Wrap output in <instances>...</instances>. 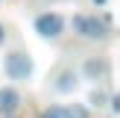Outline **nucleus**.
I'll list each match as a JSON object with an SVG mask.
<instances>
[{
  "label": "nucleus",
  "instance_id": "obj_6",
  "mask_svg": "<svg viewBox=\"0 0 120 118\" xmlns=\"http://www.w3.org/2000/svg\"><path fill=\"white\" fill-rule=\"evenodd\" d=\"M82 74H85L88 80H94V83H103L105 77H109V62H105V59H88L85 68H82Z\"/></svg>",
  "mask_w": 120,
  "mask_h": 118
},
{
  "label": "nucleus",
  "instance_id": "obj_8",
  "mask_svg": "<svg viewBox=\"0 0 120 118\" xmlns=\"http://www.w3.org/2000/svg\"><path fill=\"white\" fill-rule=\"evenodd\" d=\"M105 100H109V94L103 88H94L91 92V106H105Z\"/></svg>",
  "mask_w": 120,
  "mask_h": 118
},
{
  "label": "nucleus",
  "instance_id": "obj_3",
  "mask_svg": "<svg viewBox=\"0 0 120 118\" xmlns=\"http://www.w3.org/2000/svg\"><path fill=\"white\" fill-rule=\"evenodd\" d=\"M35 30H38L41 38H59L64 30V18L59 12H44V15L35 18Z\"/></svg>",
  "mask_w": 120,
  "mask_h": 118
},
{
  "label": "nucleus",
  "instance_id": "obj_1",
  "mask_svg": "<svg viewBox=\"0 0 120 118\" xmlns=\"http://www.w3.org/2000/svg\"><path fill=\"white\" fill-rule=\"evenodd\" d=\"M70 24H73V33H76V35L91 38V41H100V38L109 35V24L100 21L97 15H76Z\"/></svg>",
  "mask_w": 120,
  "mask_h": 118
},
{
  "label": "nucleus",
  "instance_id": "obj_4",
  "mask_svg": "<svg viewBox=\"0 0 120 118\" xmlns=\"http://www.w3.org/2000/svg\"><path fill=\"white\" fill-rule=\"evenodd\" d=\"M18 106H21V94H18L15 88H0V115L3 118L15 115Z\"/></svg>",
  "mask_w": 120,
  "mask_h": 118
},
{
  "label": "nucleus",
  "instance_id": "obj_7",
  "mask_svg": "<svg viewBox=\"0 0 120 118\" xmlns=\"http://www.w3.org/2000/svg\"><path fill=\"white\" fill-rule=\"evenodd\" d=\"M64 118H88V109L82 103H70L64 106Z\"/></svg>",
  "mask_w": 120,
  "mask_h": 118
},
{
  "label": "nucleus",
  "instance_id": "obj_9",
  "mask_svg": "<svg viewBox=\"0 0 120 118\" xmlns=\"http://www.w3.org/2000/svg\"><path fill=\"white\" fill-rule=\"evenodd\" d=\"M41 118H64V106H47Z\"/></svg>",
  "mask_w": 120,
  "mask_h": 118
},
{
  "label": "nucleus",
  "instance_id": "obj_5",
  "mask_svg": "<svg viewBox=\"0 0 120 118\" xmlns=\"http://www.w3.org/2000/svg\"><path fill=\"white\" fill-rule=\"evenodd\" d=\"M76 83H79V74H76L73 68H62L59 77H56V83H53V88L62 92V94H70V92L76 88Z\"/></svg>",
  "mask_w": 120,
  "mask_h": 118
},
{
  "label": "nucleus",
  "instance_id": "obj_12",
  "mask_svg": "<svg viewBox=\"0 0 120 118\" xmlns=\"http://www.w3.org/2000/svg\"><path fill=\"white\" fill-rule=\"evenodd\" d=\"M9 118H12V115H9Z\"/></svg>",
  "mask_w": 120,
  "mask_h": 118
},
{
  "label": "nucleus",
  "instance_id": "obj_2",
  "mask_svg": "<svg viewBox=\"0 0 120 118\" xmlns=\"http://www.w3.org/2000/svg\"><path fill=\"white\" fill-rule=\"evenodd\" d=\"M3 71H6L9 80H29V77H32V59L23 50H12V53H6V59H3Z\"/></svg>",
  "mask_w": 120,
  "mask_h": 118
},
{
  "label": "nucleus",
  "instance_id": "obj_10",
  "mask_svg": "<svg viewBox=\"0 0 120 118\" xmlns=\"http://www.w3.org/2000/svg\"><path fill=\"white\" fill-rule=\"evenodd\" d=\"M3 41H6V30H3V24H0V47H3Z\"/></svg>",
  "mask_w": 120,
  "mask_h": 118
},
{
  "label": "nucleus",
  "instance_id": "obj_11",
  "mask_svg": "<svg viewBox=\"0 0 120 118\" xmlns=\"http://www.w3.org/2000/svg\"><path fill=\"white\" fill-rule=\"evenodd\" d=\"M94 3H97V6H103V3H105V0H94Z\"/></svg>",
  "mask_w": 120,
  "mask_h": 118
}]
</instances>
